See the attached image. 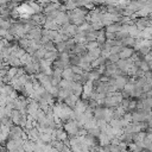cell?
<instances>
[{"mask_svg":"<svg viewBox=\"0 0 152 152\" xmlns=\"http://www.w3.org/2000/svg\"><path fill=\"white\" fill-rule=\"evenodd\" d=\"M64 128H65V131L69 134H75V133L78 132V129H77V122H69V124H66L64 126Z\"/></svg>","mask_w":152,"mask_h":152,"instance_id":"obj_1","label":"cell"},{"mask_svg":"<svg viewBox=\"0 0 152 152\" xmlns=\"http://www.w3.org/2000/svg\"><path fill=\"white\" fill-rule=\"evenodd\" d=\"M63 76H64V78H65V80L70 81L75 75H74L72 69H66V70H64V71H63Z\"/></svg>","mask_w":152,"mask_h":152,"instance_id":"obj_2","label":"cell"},{"mask_svg":"<svg viewBox=\"0 0 152 152\" xmlns=\"http://www.w3.org/2000/svg\"><path fill=\"white\" fill-rule=\"evenodd\" d=\"M131 53H132V50L131 49H124L121 52H120V57L121 58H127V57H129L131 56Z\"/></svg>","mask_w":152,"mask_h":152,"instance_id":"obj_3","label":"cell"}]
</instances>
